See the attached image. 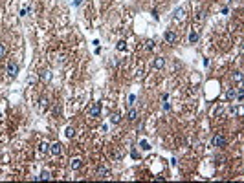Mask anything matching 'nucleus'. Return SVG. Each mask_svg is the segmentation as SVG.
Here are the masks:
<instances>
[{"label":"nucleus","mask_w":244,"mask_h":183,"mask_svg":"<svg viewBox=\"0 0 244 183\" xmlns=\"http://www.w3.org/2000/svg\"><path fill=\"white\" fill-rule=\"evenodd\" d=\"M213 147H217V148H222V147H226V137L222 136V134H217V136H213Z\"/></svg>","instance_id":"f257e3e1"},{"label":"nucleus","mask_w":244,"mask_h":183,"mask_svg":"<svg viewBox=\"0 0 244 183\" xmlns=\"http://www.w3.org/2000/svg\"><path fill=\"white\" fill-rule=\"evenodd\" d=\"M99 114H101L99 103H94L92 106H88V115H90V117H99Z\"/></svg>","instance_id":"f03ea898"},{"label":"nucleus","mask_w":244,"mask_h":183,"mask_svg":"<svg viewBox=\"0 0 244 183\" xmlns=\"http://www.w3.org/2000/svg\"><path fill=\"white\" fill-rule=\"evenodd\" d=\"M50 152L53 154V156H61V154H62V145H61V143H53V145H50Z\"/></svg>","instance_id":"7ed1b4c3"},{"label":"nucleus","mask_w":244,"mask_h":183,"mask_svg":"<svg viewBox=\"0 0 244 183\" xmlns=\"http://www.w3.org/2000/svg\"><path fill=\"white\" fill-rule=\"evenodd\" d=\"M108 174H110V170L107 167H97V170H95V176L97 178H108Z\"/></svg>","instance_id":"20e7f679"},{"label":"nucleus","mask_w":244,"mask_h":183,"mask_svg":"<svg viewBox=\"0 0 244 183\" xmlns=\"http://www.w3.org/2000/svg\"><path fill=\"white\" fill-rule=\"evenodd\" d=\"M7 73L11 75V77H15V75L18 73V64H15V62L11 61V62L7 64Z\"/></svg>","instance_id":"39448f33"},{"label":"nucleus","mask_w":244,"mask_h":183,"mask_svg":"<svg viewBox=\"0 0 244 183\" xmlns=\"http://www.w3.org/2000/svg\"><path fill=\"white\" fill-rule=\"evenodd\" d=\"M165 40L169 42V44H174L176 42V33L174 31H165Z\"/></svg>","instance_id":"423d86ee"},{"label":"nucleus","mask_w":244,"mask_h":183,"mask_svg":"<svg viewBox=\"0 0 244 183\" xmlns=\"http://www.w3.org/2000/svg\"><path fill=\"white\" fill-rule=\"evenodd\" d=\"M163 66H165V59H163V57H156V59H154V68H156V70H162Z\"/></svg>","instance_id":"0eeeda50"},{"label":"nucleus","mask_w":244,"mask_h":183,"mask_svg":"<svg viewBox=\"0 0 244 183\" xmlns=\"http://www.w3.org/2000/svg\"><path fill=\"white\" fill-rule=\"evenodd\" d=\"M81 165H83V163H81V159H79V157H73V159L70 161V167H72L73 170H77V168H81Z\"/></svg>","instance_id":"6e6552de"},{"label":"nucleus","mask_w":244,"mask_h":183,"mask_svg":"<svg viewBox=\"0 0 244 183\" xmlns=\"http://www.w3.org/2000/svg\"><path fill=\"white\" fill-rule=\"evenodd\" d=\"M48 104H50V103H48V97H40V99H39V110H46Z\"/></svg>","instance_id":"1a4fd4ad"},{"label":"nucleus","mask_w":244,"mask_h":183,"mask_svg":"<svg viewBox=\"0 0 244 183\" xmlns=\"http://www.w3.org/2000/svg\"><path fill=\"white\" fill-rule=\"evenodd\" d=\"M184 13H185V11H184L182 7H178V9H174V18H178V20H184V17H185Z\"/></svg>","instance_id":"9d476101"},{"label":"nucleus","mask_w":244,"mask_h":183,"mask_svg":"<svg viewBox=\"0 0 244 183\" xmlns=\"http://www.w3.org/2000/svg\"><path fill=\"white\" fill-rule=\"evenodd\" d=\"M226 97H228V101H233V99L237 97V92L233 90V88H229V90L226 92Z\"/></svg>","instance_id":"9b49d317"},{"label":"nucleus","mask_w":244,"mask_h":183,"mask_svg":"<svg viewBox=\"0 0 244 183\" xmlns=\"http://www.w3.org/2000/svg\"><path fill=\"white\" fill-rule=\"evenodd\" d=\"M189 42H191V44L198 42V33H196V31H191V33H189Z\"/></svg>","instance_id":"f8f14e48"},{"label":"nucleus","mask_w":244,"mask_h":183,"mask_svg":"<svg viewBox=\"0 0 244 183\" xmlns=\"http://www.w3.org/2000/svg\"><path fill=\"white\" fill-rule=\"evenodd\" d=\"M136 117H138V112H136L134 108H132V110H129V114H127V119H129V121H134Z\"/></svg>","instance_id":"ddd939ff"},{"label":"nucleus","mask_w":244,"mask_h":183,"mask_svg":"<svg viewBox=\"0 0 244 183\" xmlns=\"http://www.w3.org/2000/svg\"><path fill=\"white\" fill-rule=\"evenodd\" d=\"M119 119H121L119 112H118V114H112V115H110V123H114V125H116V123H119Z\"/></svg>","instance_id":"4468645a"},{"label":"nucleus","mask_w":244,"mask_h":183,"mask_svg":"<svg viewBox=\"0 0 244 183\" xmlns=\"http://www.w3.org/2000/svg\"><path fill=\"white\" fill-rule=\"evenodd\" d=\"M40 152H44V154L50 152V145L48 143H40Z\"/></svg>","instance_id":"2eb2a0df"},{"label":"nucleus","mask_w":244,"mask_h":183,"mask_svg":"<svg viewBox=\"0 0 244 183\" xmlns=\"http://www.w3.org/2000/svg\"><path fill=\"white\" fill-rule=\"evenodd\" d=\"M73 134H75V130H73L72 126H68L66 128V137H73Z\"/></svg>","instance_id":"dca6fc26"},{"label":"nucleus","mask_w":244,"mask_h":183,"mask_svg":"<svg viewBox=\"0 0 244 183\" xmlns=\"http://www.w3.org/2000/svg\"><path fill=\"white\" fill-rule=\"evenodd\" d=\"M39 178H40V179H50L51 176H50V172H48V170H44V172H42V174H40Z\"/></svg>","instance_id":"f3484780"},{"label":"nucleus","mask_w":244,"mask_h":183,"mask_svg":"<svg viewBox=\"0 0 244 183\" xmlns=\"http://www.w3.org/2000/svg\"><path fill=\"white\" fill-rule=\"evenodd\" d=\"M140 147H141L143 150H149V148H151V145H149V141H141V143H140Z\"/></svg>","instance_id":"a211bd4d"},{"label":"nucleus","mask_w":244,"mask_h":183,"mask_svg":"<svg viewBox=\"0 0 244 183\" xmlns=\"http://www.w3.org/2000/svg\"><path fill=\"white\" fill-rule=\"evenodd\" d=\"M233 77H235L237 81H242V71H235V73H233Z\"/></svg>","instance_id":"6ab92c4d"},{"label":"nucleus","mask_w":244,"mask_h":183,"mask_svg":"<svg viewBox=\"0 0 244 183\" xmlns=\"http://www.w3.org/2000/svg\"><path fill=\"white\" fill-rule=\"evenodd\" d=\"M118 48H119L121 51H125V50H127V46H125V40H121V42H119V44H118Z\"/></svg>","instance_id":"aec40b11"},{"label":"nucleus","mask_w":244,"mask_h":183,"mask_svg":"<svg viewBox=\"0 0 244 183\" xmlns=\"http://www.w3.org/2000/svg\"><path fill=\"white\" fill-rule=\"evenodd\" d=\"M127 101H129V104L132 106V103L136 101V95H129V99H127Z\"/></svg>","instance_id":"412c9836"},{"label":"nucleus","mask_w":244,"mask_h":183,"mask_svg":"<svg viewBox=\"0 0 244 183\" xmlns=\"http://www.w3.org/2000/svg\"><path fill=\"white\" fill-rule=\"evenodd\" d=\"M132 157L138 159V157H140V152H138V150H132Z\"/></svg>","instance_id":"4be33fe9"},{"label":"nucleus","mask_w":244,"mask_h":183,"mask_svg":"<svg viewBox=\"0 0 244 183\" xmlns=\"http://www.w3.org/2000/svg\"><path fill=\"white\" fill-rule=\"evenodd\" d=\"M4 51H6V50H4V44H0V59H2V55H4Z\"/></svg>","instance_id":"5701e85b"}]
</instances>
